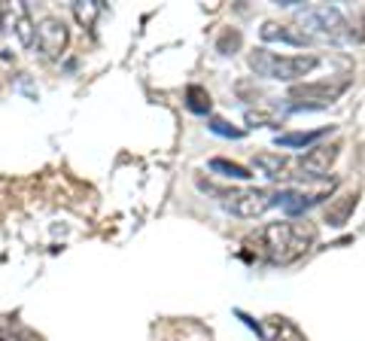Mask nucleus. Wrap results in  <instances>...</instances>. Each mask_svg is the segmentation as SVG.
Masks as SVG:
<instances>
[{
    "mask_svg": "<svg viewBox=\"0 0 365 341\" xmlns=\"http://www.w3.org/2000/svg\"><path fill=\"white\" fill-rule=\"evenodd\" d=\"M314 225L307 223H271L259 235V247L271 263H292L304 256L314 244Z\"/></svg>",
    "mask_w": 365,
    "mask_h": 341,
    "instance_id": "1",
    "label": "nucleus"
},
{
    "mask_svg": "<svg viewBox=\"0 0 365 341\" xmlns=\"http://www.w3.org/2000/svg\"><path fill=\"white\" fill-rule=\"evenodd\" d=\"M317 55H277L268 49H256L250 55V67L256 71V76L280 79V83H292V79L307 76L317 67Z\"/></svg>",
    "mask_w": 365,
    "mask_h": 341,
    "instance_id": "2",
    "label": "nucleus"
},
{
    "mask_svg": "<svg viewBox=\"0 0 365 341\" xmlns=\"http://www.w3.org/2000/svg\"><path fill=\"white\" fill-rule=\"evenodd\" d=\"M34 40H37V49L46 55V58H58V55L67 49L71 43V31L61 19L46 16L37 28H34Z\"/></svg>",
    "mask_w": 365,
    "mask_h": 341,
    "instance_id": "3",
    "label": "nucleus"
},
{
    "mask_svg": "<svg viewBox=\"0 0 365 341\" xmlns=\"http://www.w3.org/2000/svg\"><path fill=\"white\" fill-rule=\"evenodd\" d=\"M271 204L274 201H271V195L265 189H237V192L228 195L225 208L232 210L235 217H241V220H256L271 208Z\"/></svg>",
    "mask_w": 365,
    "mask_h": 341,
    "instance_id": "4",
    "label": "nucleus"
},
{
    "mask_svg": "<svg viewBox=\"0 0 365 341\" xmlns=\"http://www.w3.org/2000/svg\"><path fill=\"white\" fill-rule=\"evenodd\" d=\"M0 25L6 34H13L21 46H34V21L25 4H0Z\"/></svg>",
    "mask_w": 365,
    "mask_h": 341,
    "instance_id": "5",
    "label": "nucleus"
},
{
    "mask_svg": "<svg viewBox=\"0 0 365 341\" xmlns=\"http://www.w3.org/2000/svg\"><path fill=\"white\" fill-rule=\"evenodd\" d=\"M347 83H304V86H292L289 88V98L292 101H304V104H317V107H326L344 92Z\"/></svg>",
    "mask_w": 365,
    "mask_h": 341,
    "instance_id": "6",
    "label": "nucleus"
},
{
    "mask_svg": "<svg viewBox=\"0 0 365 341\" xmlns=\"http://www.w3.org/2000/svg\"><path fill=\"white\" fill-rule=\"evenodd\" d=\"M338 150H341V143L314 146V150H307L299 158V170H302V174H307V177H323V174H329V168H332L335 158H338Z\"/></svg>",
    "mask_w": 365,
    "mask_h": 341,
    "instance_id": "7",
    "label": "nucleus"
},
{
    "mask_svg": "<svg viewBox=\"0 0 365 341\" xmlns=\"http://www.w3.org/2000/svg\"><path fill=\"white\" fill-rule=\"evenodd\" d=\"M262 338L265 341H304V335L299 332V326H295L292 320H287V317H268L262 326H256Z\"/></svg>",
    "mask_w": 365,
    "mask_h": 341,
    "instance_id": "8",
    "label": "nucleus"
},
{
    "mask_svg": "<svg viewBox=\"0 0 365 341\" xmlns=\"http://www.w3.org/2000/svg\"><path fill=\"white\" fill-rule=\"evenodd\" d=\"M356 204H359V189L338 195V198L326 208V223H329V225H344V223L350 220V213L356 210Z\"/></svg>",
    "mask_w": 365,
    "mask_h": 341,
    "instance_id": "9",
    "label": "nucleus"
},
{
    "mask_svg": "<svg viewBox=\"0 0 365 341\" xmlns=\"http://www.w3.org/2000/svg\"><path fill=\"white\" fill-rule=\"evenodd\" d=\"M253 165H256L265 177H271V180L289 177V168H292L289 158L280 156V153H259V156H253Z\"/></svg>",
    "mask_w": 365,
    "mask_h": 341,
    "instance_id": "10",
    "label": "nucleus"
},
{
    "mask_svg": "<svg viewBox=\"0 0 365 341\" xmlns=\"http://www.w3.org/2000/svg\"><path fill=\"white\" fill-rule=\"evenodd\" d=\"M307 21H317V31L326 34V37H338L347 28V21L338 16V9H314V13H307Z\"/></svg>",
    "mask_w": 365,
    "mask_h": 341,
    "instance_id": "11",
    "label": "nucleus"
},
{
    "mask_svg": "<svg viewBox=\"0 0 365 341\" xmlns=\"http://www.w3.org/2000/svg\"><path fill=\"white\" fill-rule=\"evenodd\" d=\"M262 40H280V43H292V46H304L307 43V34L292 31L289 25H277V21H265L262 25Z\"/></svg>",
    "mask_w": 365,
    "mask_h": 341,
    "instance_id": "12",
    "label": "nucleus"
},
{
    "mask_svg": "<svg viewBox=\"0 0 365 341\" xmlns=\"http://www.w3.org/2000/svg\"><path fill=\"white\" fill-rule=\"evenodd\" d=\"M323 134L329 131H295V134H280L277 138V146H283V150H292V146H311L317 143Z\"/></svg>",
    "mask_w": 365,
    "mask_h": 341,
    "instance_id": "13",
    "label": "nucleus"
},
{
    "mask_svg": "<svg viewBox=\"0 0 365 341\" xmlns=\"http://www.w3.org/2000/svg\"><path fill=\"white\" fill-rule=\"evenodd\" d=\"M73 16H76V21L83 28H91L98 21V16H101V4H98V0H76V4H73Z\"/></svg>",
    "mask_w": 365,
    "mask_h": 341,
    "instance_id": "14",
    "label": "nucleus"
},
{
    "mask_svg": "<svg viewBox=\"0 0 365 341\" xmlns=\"http://www.w3.org/2000/svg\"><path fill=\"white\" fill-rule=\"evenodd\" d=\"M186 104H189L192 113H210L213 101H210V95H207V88L189 86V88H186Z\"/></svg>",
    "mask_w": 365,
    "mask_h": 341,
    "instance_id": "15",
    "label": "nucleus"
},
{
    "mask_svg": "<svg viewBox=\"0 0 365 341\" xmlns=\"http://www.w3.org/2000/svg\"><path fill=\"white\" fill-rule=\"evenodd\" d=\"M210 170H216V174H222V177H235V180H250V177H253L244 165L225 162V158H213V162H210Z\"/></svg>",
    "mask_w": 365,
    "mask_h": 341,
    "instance_id": "16",
    "label": "nucleus"
},
{
    "mask_svg": "<svg viewBox=\"0 0 365 341\" xmlns=\"http://www.w3.org/2000/svg\"><path fill=\"white\" fill-rule=\"evenodd\" d=\"M0 341H40V338H34V332H28V329H19L16 323L0 320Z\"/></svg>",
    "mask_w": 365,
    "mask_h": 341,
    "instance_id": "17",
    "label": "nucleus"
},
{
    "mask_svg": "<svg viewBox=\"0 0 365 341\" xmlns=\"http://www.w3.org/2000/svg\"><path fill=\"white\" fill-rule=\"evenodd\" d=\"M237 46H241V34H237V31H225L220 37V43H216V49H220L222 55H232Z\"/></svg>",
    "mask_w": 365,
    "mask_h": 341,
    "instance_id": "18",
    "label": "nucleus"
},
{
    "mask_svg": "<svg viewBox=\"0 0 365 341\" xmlns=\"http://www.w3.org/2000/svg\"><path fill=\"white\" fill-rule=\"evenodd\" d=\"M210 128H213L216 134H225V138H241V131L232 128V125L222 122V119H213V122H210Z\"/></svg>",
    "mask_w": 365,
    "mask_h": 341,
    "instance_id": "19",
    "label": "nucleus"
},
{
    "mask_svg": "<svg viewBox=\"0 0 365 341\" xmlns=\"http://www.w3.org/2000/svg\"><path fill=\"white\" fill-rule=\"evenodd\" d=\"M247 122H274V113H262V110H247Z\"/></svg>",
    "mask_w": 365,
    "mask_h": 341,
    "instance_id": "20",
    "label": "nucleus"
}]
</instances>
